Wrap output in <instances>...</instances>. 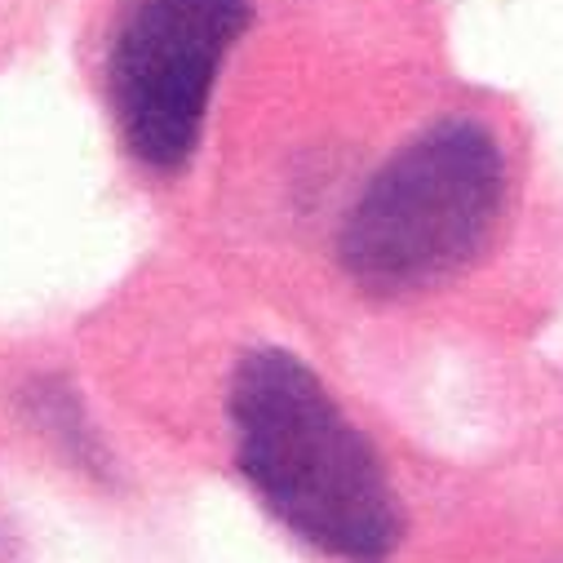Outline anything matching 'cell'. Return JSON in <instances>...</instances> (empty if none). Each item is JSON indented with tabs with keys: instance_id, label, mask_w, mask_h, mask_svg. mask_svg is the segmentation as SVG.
I'll return each instance as SVG.
<instances>
[{
	"instance_id": "obj_2",
	"label": "cell",
	"mask_w": 563,
	"mask_h": 563,
	"mask_svg": "<svg viewBox=\"0 0 563 563\" xmlns=\"http://www.w3.org/2000/svg\"><path fill=\"white\" fill-rule=\"evenodd\" d=\"M506 209V152L471 115L435 120L404 143L351 205L338 257L373 298L435 289L466 271Z\"/></svg>"
},
{
	"instance_id": "obj_3",
	"label": "cell",
	"mask_w": 563,
	"mask_h": 563,
	"mask_svg": "<svg viewBox=\"0 0 563 563\" xmlns=\"http://www.w3.org/2000/svg\"><path fill=\"white\" fill-rule=\"evenodd\" d=\"M249 19V0H124L107 54V98L133 161L178 174L196 156L218 71Z\"/></svg>"
},
{
	"instance_id": "obj_1",
	"label": "cell",
	"mask_w": 563,
	"mask_h": 563,
	"mask_svg": "<svg viewBox=\"0 0 563 563\" xmlns=\"http://www.w3.org/2000/svg\"><path fill=\"white\" fill-rule=\"evenodd\" d=\"M227 421L240 475L294 537L342 563H386L399 550L395 484L302 355L249 351L227 386Z\"/></svg>"
}]
</instances>
